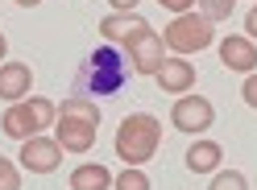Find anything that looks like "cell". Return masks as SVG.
<instances>
[{
    "label": "cell",
    "instance_id": "cell-1",
    "mask_svg": "<svg viewBox=\"0 0 257 190\" xmlns=\"http://www.w3.org/2000/svg\"><path fill=\"white\" fill-rule=\"evenodd\" d=\"M128 78V62L116 54V46H100V50H91L87 62L79 66V78H75V95H87V100H95V95H116L124 87Z\"/></svg>",
    "mask_w": 257,
    "mask_h": 190
},
{
    "label": "cell",
    "instance_id": "cell-2",
    "mask_svg": "<svg viewBox=\"0 0 257 190\" xmlns=\"http://www.w3.org/2000/svg\"><path fill=\"white\" fill-rule=\"evenodd\" d=\"M158 145H162V124H158L150 112H133V116L120 120V128H116V157L124 166L154 162Z\"/></svg>",
    "mask_w": 257,
    "mask_h": 190
},
{
    "label": "cell",
    "instance_id": "cell-3",
    "mask_svg": "<svg viewBox=\"0 0 257 190\" xmlns=\"http://www.w3.org/2000/svg\"><path fill=\"white\" fill-rule=\"evenodd\" d=\"M54 116H58V108H54L50 100L29 95V100H17V104L5 108L0 128H5V136H13V140H29V136H38L42 128H50Z\"/></svg>",
    "mask_w": 257,
    "mask_h": 190
},
{
    "label": "cell",
    "instance_id": "cell-4",
    "mask_svg": "<svg viewBox=\"0 0 257 190\" xmlns=\"http://www.w3.org/2000/svg\"><path fill=\"white\" fill-rule=\"evenodd\" d=\"M212 38H216V29H212V21L203 17V12H179V17H174L166 29H162V42L170 46L174 54H199V50H207V46H212Z\"/></svg>",
    "mask_w": 257,
    "mask_h": 190
},
{
    "label": "cell",
    "instance_id": "cell-5",
    "mask_svg": "<svg viewBox=\"0 0 257 190\" xmlns=\"http://www.w3.org/2000/svg\"><path fill=\"white\" fill-rule=\"evenodd\" d=\"M170 124L179 132L199 136V132H207L216 124V108H212V100H203V95H179L174 108H170Z\"/></svg>",
    "mask_w": 257,
    "mask_h": 190
},
{
    "label": "cell",
    "instance_id": "cell-6",
    "mask_svg": "<svg viewBox=\"0 0 257 190\" xmlns=\"http://www.w3.org/2000/svg\"><path fill=\"white\" fill-rule=\"evenodd\" d=\"M124 54H128V62H133V74H158L162 62H166L162 34H154V25H150L146 34H137L133 42H124Z\"/></svg>",
    "mask_w": 257,
    "mask_h": 190
},
{
    "label": "cell",
    "instance_id": "cell-7",
    "mask_svg": "<svg viewBox=\"0 0 257 190\" xmlns=\"http://www.w3.org/2000/svg\"><path fill=\"white\" fill-rule=\"evenodd\" d=\"M21 170H29V174H54L58 170V162H62V145L54 136H29V140H21Z\"/></svg>",
    "mask_w": 257,
    "mask_h": 190
},
{
    "label": "cell",
    "instance_id": "cell-8",
    "mask_svg": "<svg viewBox=\"0 0 257 190\" xmlns=\"http://www.w3.org/2000/svg\"><path fill=\"white\" fill-rule=\"evenodd\" d=\"M95 132H100V124L91 120H79V116H62L58 112V128H54V140L67 153H87L95 145Z\"/></svg>",
    "mask_w": 257,
    "mask_h": 190
},
{
    "label": "cell",
    "instance_id": "cell-9",
    "mask_svg": "<svg viewBox=\"0 0 257 190\" xmlns=\"http://www.w3.org/2000/svg\"><path fill=\"white\" fill-rule=\"evenodd\" d=\"M146 29H150V21L137 17V12H108V17L100 21V34H104V42H112V46L133 42L137 34H146Z\"/></svg>",
    "mask_w": 257,
    "mask_h": 190
},
{
    "label": "cell",
    "instance_id": "cell-10",
    "mask_svg": "<svg viewBox=\"0 0 257 190\" xmlns=\"http://www.w3.org/2000/svg\"><path fill=\"white\" fill-rule=\"evenodd\" d=\"M220 62H224L228 70L253 74V66H257V46H253V38H240V34L224 38V42H220Z\"/></svg>",
    "mask_w": 257,
    "mask_h": 190
},
{
    "label": "cell",
    "instance_id": "cell-11",
    "mask_svg": "<svg viewBox=\"0 0 257 190\" xmlns=\"http://www.w3.org/2000/svg\"><path fill=\"white\" fill-rule=\"evenodd\" d=\"M29 87H34L29 62H5V66H0V100H9V104L29 100Z\"/></svg>",
    "mask_w": 257,
    "mask_h": 190
},
{
    "label": "cell",
    "instance_id": "cell-12",
    "mask_svg": "<svg viewBox=\"0 0 257 190\" xmlns=\"http://www.w3.org/2000/svg\"><path fill=\"white\" fill-rule=\"evenodd\" d=\"M154 78H158V87H162L166 95H187L191 87H195V66H191L187 58H166L162 70H158Z\"/></svg>",
    "mask_w": 257,
    "mask_h": 190
},
{
    "label": "cell",
    "instance_id": "cell-13",
    "mask_svg": "<svg viewBox=\"0 0 257 190\" xmlns=\"http://www.w3.org/2000/svg\"><path fill=\"white\" fill-rule=\"evenodd\" d=\"M112 186V170L100 162H83L71 170V190H108Z\"/></svg>",
    "mask_w": 257,
    "mask_h": 190
},
{
    "label": "cell",
    "instance_id": "cell-14",
    "mask_svg": "<svg viewBox=\"0 0 257 190\" xmlns=\"http://www.w3.org/2000/svg\"><path fill=\"white\" fill-rule=\"evenodd\" d=\"M220 162H224V149L216 140H195V145L187 149V170L191 174H216Z\"/></svg>",
    "mask_w": 257,
    "mask_h": 190
},
{
    "label": "cell",
    "instance_id": "cell-15",
    "mask_svg": "<svg viewBox=\"0 0 257 190\" xmlns=\"http://www.w3.org/2000/svg\"><path fill=\"white\" fill-rule=\"evenodd\" d=\"M58 112H62V116H79V120L100 124V104H95V100H87V95H67V100L58 104Z\"/></svg>",
    "mask_w": 257,
    "mask_h": 190
},
{
    "label": "cell",
    "instance_id": "cell-16",
    "mask_svg": "<svg viewBox=\"0 0 257 190\" xmlns=\"http://www.w3.org/2000/svg\"><path fill=\"white\" fill-rule=\"evenodd\" d=\"M112 186H116V190H154L150 186V174L141 170V166H124L116 178H112Z\"/></svg>",
    "mask_w": 257,
    "mask_h": 190
},
{
    "label": "cell",
    "instance_id": "cell-17",
    "mask_svg": "<svg viewBox=\"0 0 257 190\" xmlns=\"http://www.w3.org/2000/svg\"><path fill=\"white\" fill-rule=\"evenodd\" d=\"M195 4H199L203 17L216 25V21H228V17H232V4H236V0H195Z\"/></svg>",
    "mask_w": 257,
    "mask_h": 190
},
{
    "label": "cell",
    "instance_id": "cell-18",
    "mask_svg": "<svg viewBox=\"0 0 257 190\" xmlns=\"http://www.w3.org/2000/svg\"><path fill=\"white\" fill-rule=\"evenodd\" d=\"M212 190H249V178L240 170H224L212 178Z\"/></svg>",
    "mask_w": 257,
    "mask_h": 190
},
{
    "label": "cell",
    "instance_id": "cell-19",
    "mask_svg": "<svg viewBox=\"0 0 257 190\" xmlns=\"http://www.w3.org/2000/svg\"><path fill=\"white\" fill-rule=\"evenodd\" d=\"M0 190H21V170L0 153Z\"/></svg>",
    "mask_w": 257,
    "mask_h": 190
},
{
    "label": "cell",
    "instance_id": "cell-20",
    "mask_svg": "<svg viewBox=\"0 0 257 190\" xmlns=\"http://www.w3.org/2000/svg\"><path fill=\"white\" fill-rule=\"evenodd\" d=\"M240 95H245V104H249V108H257V70H253V74L245 78V87H240Z\"/></svg>",
    "mask_w": 257,
    "mask_h": 190
},
{
    "label": "cell",
    "instance_id": "cell-21",
    "mask_svg": "<svg viewBox=\"0 0 257 190\" xmlns=\"http://www.w3.org/2000/svg\"><path fill=\"white\" fill-rule=\"evenodd\" d=\"M158 4H162V8H170L174 17H179V12H191V8H195V0H158Z\"/></svg>",
    "mask_w": 257,
    "mask_h": 190
},
{
    "label": "cell",
    "instance_id": "cell-22",
    "mask_svg": "<svg viewBox=\"0 0 257 190\" xmlns=\"http://www.w3.org/2000/svg\"><path fill=\"white\" fill-rule=\"evenodd\" d=\"M245 38H257V4L249 8V17H245Z\"/></svg>",
    "mask_w": 257,
    "mask_h": 190
},
{
    "label": "cell",
    "instance_id": "cell-23",
    "mask_svg": "<svg viewBox=\"0 0 257 190\" xmlns=\"http://www.w3.org/2000/svg\"><path fill=\"white\" fill-rule=\"evenodd\" d=\"M112 4H116V12H133V4H137V0H112Z\"/></svg>",
    "mask_w": 257,
    "mask_h": 190
},
{
    "label": "cell",
    "instance_id": "cell-24",
    "mask_svg": "<svg viewBox=\"0 0 257 190\" xmlns=\"http://www.w3.org/2000/svg\"><path fill=\"white\" fill-rule=\"evenodd\" d=\"M5 54H9V42H5V34H0V62H5Z\"/></svg>",
    "mask_w": 257,
    "mask_h": 190
},
{
    "label": "cell",
    "instance_id": "cell-25",
    "mask_svg": "<svg viewBox=\"0 0 257 190\" xmlns=\"http://www.w3.org/2000/svg\"><path fill=\"white\" fill-rule=\"evenodd\" d=\"M17 4H21V8H34V4H42V0H17Z\"/></svg>",
    "mask_w": 257,
    "mask_h": 190
}]
</instances>
